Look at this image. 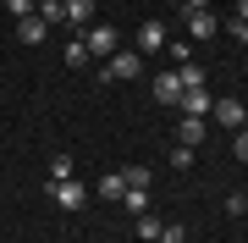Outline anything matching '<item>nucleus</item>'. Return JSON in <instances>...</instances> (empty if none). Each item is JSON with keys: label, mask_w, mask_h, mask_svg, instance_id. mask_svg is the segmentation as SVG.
<instances>
[{"label": "nucleus", "mask_w": 248, "mask_h": 243, "mask_svg": "<svg viewBox=\"0 0 248 243\" xmlns=\"http://www.w3.org/2000/svg\"><path fill=\"white\" fill-rule=\"evenodd\" d=\"M182 22H187V33H193V39H210L215 28H221L215 11H182Z\"/></svg>", "instance_id": "nucleus-5"}, {"label": "nucleus", "mask_w": 248, "mask_h": 243, "mask_svg": "<svg viewBox=\"0 0 248 243\" xmlns=\"http://www.w3.org/2000/svg\"><path fill=\"white\" fill-rule=\"evenodd\" d=\"M122 177H127V188H149V166H122Z\"/></svg>", "instance_id": "nucleus-19"}, {"label": "nucleus", "mask_w": 248, "mask_h": 243, "mask_svg": "<svg viewBox=\"0 0 248 243\" xmlns=\"http://www.w3.org/2000/svg\"><path fill=\"white\" fill-rule=\"evenodd\" d=\"M166 55H171V66H187L193 61V45L187 39H166Z\"/></svg>", "instance_id": "nucleus-13"}, {"label": "nucleus", "mask_w": 248, "mask_h": 243, "mask_svg": "<svg viewBox=\"0 0 248 243\" xmlns=\"http://www.w3.org/2000/svg\"><path fill=\"white\" fill-rule=\"evenodd\" d=\"M33 6H39V0H6V11H11L17 22H22V17H33Z\"/></svg>", "instance_id": "nucleus-21"}, {"label": "nucleus", "mask_w": 248, "mask_h": 243, "mask_svg": "<svg viewBox=\"0 0 248 243\" xmlns=\"http://www.w3.org/2000/svg\"><path fill=\"white\" fill-rule=\"evenodd\" d=\"M50 199H55V205H66V210H78L83 199H89V188H83L78 177H66V182H50Z\"/></svg>", "instance_id": "nucleus-4"}, {"label": "nucleus", "mask_w": 248, "mask_h": 243, "mask_svg": "<svg viewBox=\"0 0 248 243\" xmlns=\"http://www.w3.org/2000/svg\"><path fill=\"white\" fill-rule=\"evenodd\" d=\"M171 166H177V171H187V166H193V149H187V144H177V149H171Z\"/></svg>", "instance_id": "nucleus-23"}, {"label": "nucleus", "mask_w": 248, "mask_h": 243, "mask_svg": "<svg viewBox=\"0 0 248 243\" xmlns=\"http://www.w3.org/2000/svg\"><path fill=\"white\" fill-rule=\"evenodd\" d=\"M199 138H204V116H182V122H177V144L199 149Z\"/></svg>", "instance_id": "nucleus-9"}, {"label": "nucleus", "mask_w": 248, "mask_h": 243, "mask_svg": "<svg viewBox=\"0 0 248 243\" xmlns=\"http://www.w3.org/2000/svg\"><path fill=\"white\" fill-rule=\"evenodd\" d=\"M160 227H166V221H160V216H149V210H143V216H138V238H143V243H149V238H160Z\"/></svg>", "instance_id": "nucleus-18"}, {"label": "nucleus", "mask_w": 248, "mask_h": 243, "mask_svg": "<svg viewBox=\"0 0 248 243\" xmlns=\"http://www.w3.org/2000/svg\"><path fill=\"white\" fill-rule=\"evenodd\" d=\"M83 61H89V45H83V39H72V45H66V66H83Z\"/></svg>", "instance_id": "nucleus-20"}, {"label": "nucleus", "mask_w": 248, "mask_h": 243, "mask_svg": "<svg viewBox=\"0 0 248 243\" xmlns=\"http://www.w3.org/2000/svg\"><path fill=\"white\" fill-rule=\"evenodd\" d=\"M243 216H248V205H243Z\"/></svg>", "instance_id": "nucleus-28"}, {"label": "nucleus", "mask_w": 248, "mask_h": 243, "mask_svg": "<svg viewBox=\"0 0 248 243\" xmlns=\"http://www.w3.org/2000/svg\"><path fill=\"white\" fill-rule=\"evenodd\" d=\"M39 22H45V28H55V22H66V0H39Z\"/></svg>", "instance_id": "nucleus-11"}, {"label": "nucleus", "mask_w": 248, "mask_h": 243, "mask_svg": "<svg viewBox=\"0 0 248 243\" xmlns=\"http://www.w3.org/2000/svg\"><path fill=\"white\" fill-rule=\"evenodd\" d=\"M122 194H127V177H122V171L99 177V199H122Z\"/></svg>", "instance_id": "nucleus-14"}, {"label": "nucleus", "mask_w": 248, "mask_h": 243, "mask_svg": "<svg viewBox=\"0 0 248 243\" xmlns=\"http://www.w3.org/2000/svg\"><path fill=\"white\" fill-rule=\"evenodd\" d=\"M226 33L237 39V45H248V22H243V17H232V22H226Z\"/></svg>", "instance_id": "nucleus-24"}, {"label": "nucleus", "mask_w": 248, "mask_h": 243, "mask_svg": "<svg viewBox=\"0 0 248 243\" xmlns=\"http://www.w3.org/2000/svg\"><path fill=\"white\" fill-rule=\"evenodd\" d=\"M166 33H171L166 22H143V28H138V55H143V50H166Z\"/></svg>", "instance_id": "nucleus-8"}, {"label": "nucleus", "mask_w": 248, "mask_h": 243, "mask_svg": "<svg viewBox=\"0 0 248 243\" xmlns=\"http://www.w3.org/2000/svg\"><path fill=\"white\" fill-rule=\"evenodd\" d=\"M237 161H248V127L237 133Z\"/></svg>", "instance_id": "nucleus-25"}, {"label": "nucleus", "mask_w": 248, "mask_h": 243, "mask_svg": "<svg viewBox=\"0 0 248 243\" xmlns=\"http://www.w3.org/2000/svg\"><path fill=\"white\" fill-rule=\"evenodd\" d=\"M237 17H243V22H248V0H237Z\"/></svg>", "instance_id": "nucleus-27"}, {"label": "nucleus", "mask_w": 248, "mask_h": 243, "mask_svg": "<svg viewBox=\"0 0 248 243\" xmlns=\"http://www.w3.org/2000/svg\"><path fill=\"white\" fill-rule=\"evenodd\" d=\"M177 105H182V116H210V105H215V99H210V89H182Z\"/></svg>", "instance_id": "nucleus-6"}, {"label": "nucleus", "mask_w": 248, "mask_h": 243, "mask_svg": "<svg viewBox=\"0 0 248 243\" xmlns=\"http://www.w3.org/2000/svg\"><path fill=\"white\" fill-rule=\"evenodd\" d=\"M72 171H78V161H72V155H55L50 161V182H66Z\"/></svg>", "instance_id": "nucleus-15"}, {"label": "nucleus", "mask_w": 248, "mask_h": 243, "mask_svg": "<svg viewBox=\"0 0 248 243\" xmlns=\"http://www.w3.org/2000/svg\"><path fill=\"white\" fill-rule=\"evenodd\" d=\"M105 78H143V55H138V50H116V55H105Z\"/></svg>", "instance_id": "nucleus-1"}, {"label": "nucleus", "mask_w": 248, "mask_h": 243, "mask_svg": "<svg viewBox=\"0 0 248 243\" xmlns=\"http://www.w3.org/2000/svg\"><path fill=\"white\" fill-rule=\"evenodd\" d=\"M89 17H94V0H66V22L72 28H89Z\"/></svg>", "instance_id": "nucleus-12"}, {"label": "nucleus", "mask_w": 248, "mask_h": 243, "mask_svg": "<svg viewBox=\"0 0 248 243\" xmlns=\"http://www.w3.org/2000/svg\"><path fill=\"white\" fill-rule=\"evenodd\" d=\"M182 11H210V0H182Z\"/></svg>", "instance_id": "nucleus-26"}, {"label": "nucleus", "mask_w": 248, "mask_h": 243, "mask_svg": "<svg viewBox=\"0 0 248 243\" xmlns=\"http://www.w3.org/2000/svg\"><path fill=\"white\" fill-rule=\"evenodd\" d=\"M83 45H89V55H116V50H122V33H116L110 22H99V28L83 33Z\"/></svg>", "instance_id": "nucleus-2"}, {"label": "nucleus", "mask_w": 248, "mask_h": 243, "mask_svg": "<svg viewBox=\"0 0 248 243\" xmlns=\"http://www.w3.org/2000/svg\"><path fill=\"white\" fill-rule=\"evenodd\" d=\"M210 116L221 122V127H248V105H243V99H215Z\"/></svg>", "instance_id": "nucleus-3"}, {"label": "nucleus", "mask_w": 248, "mask_h": 243, "mask_svg": "<svg viewBox=\"0 0 248 243\" xmlns=\"http://www.w3.org/2000/svg\"><path fill=\"white\" fill-rule=\"evenodd\" d=\"M45 33H50V28L39 22V11H33V17H22V22H17V39H22V45H45Z\"/></svg>", "instance_id": "nucleus-10"}, {"label": "nucleus", "mask_w": 248, "mask_h": 243, "mask_svg": "<svg viewBox=\"0 0 248 243\" xmlns=\"http://www.w3.org/2000/svg\"><path fill=\"white\" fill-rule=\"evenodd\" d=\"M177 78H182V89H204V66H193V61L177 66Z\"/></svg>", "instance_id": "nucleus-16"}, {"label": "nucleus", "mask_w": 248, "mask_h": 243, "mask_svg": "<svg viewBox=\"0 0 248 243\" xmlns=\"http://www.w3.org/2000/svg\"><path fill=\"white\" fill-rule=\"evenodd\" d=\"M160 243H187V227L177 221V227H160Z\"/></svg>", "instance_id": "nucleus-22"}, {"label": "nucleus", "mask_w": 248, "mask_h": 243, "mask_svg": "<svg viewBox=\"0 0 248 243\" xmlns=\"http://www.w3.org/2000/svg\"><path fill=\"white\" fill-rule=\"evenodd\" d=\"M149 243H160V238H149Z\"/></svg>", "instance_id": "nucleus-29"}, {"label": "nucleus", "mask_w": 248, "mask_h": 243, "mask_svg": "<svg viewBox=\"0 0 248 243\" xmlns=\"http://www.w3.org/2000/svg\"><path fill=\"white\" fill-rule=\"evenodd\" d=\"M155 99H160V105H177V99H182V78H177V66H171L166 78H155Z\"/></svg>", "instance_id": "nucleus-7"}, {"label": "nucleus", "mask_w": 248, "mask_h": 243, "mask_svg": "<svg viewBox=\"0 0 248 243\" xmlns=\"http://www.w3.org/2000/svg\"><path fill=\"white\" fill-rule=\"evenodd\" d=\"M122 205H127V210H138V216H143V210H149V188H127V194H122Z\"/></svg>", "instance_id": "nucleus-17"}]
</instances>
